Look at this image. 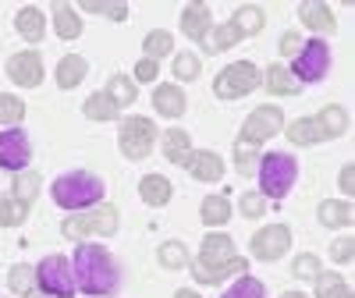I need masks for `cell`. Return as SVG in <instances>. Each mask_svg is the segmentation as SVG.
Instances as JSON below:
<instances>
[{"label":"cell","instance_id":"6da1fadb","mask_svg":"<svg viewBox=\"0 0 355 298\" xmlns=\"http://www.w3.org/2000/svg\"><path fill=\"white\" fill-rule=\"evenodd\" d=\"M75 288L85 295H114L117 291V266L103 245H78L75 249Z\"/></svg>","mask_w":355,"mask_h":298},{"label":"cell","instance_id":"7a4b0ae2","mask_svg":"<svg viewBox=\"0 0 355 298\" xmlns=\"http://www.w3.org/2000/svg\"><path fill=\"white\" fill-rule=\"evenodd\" d=\"M103 199V182L89 170H71L53 182V202L61 210H89Z\"/></svg>","mask_w":355,"mask_h":298},{"label":"cell","instance_id":"3957f363","mask_svg":"<svg viewBox=\"0 0 355 298\" xmlns=\"http://www.w3.org/2000/svg\"><path fill=\"white\" fill-rule=\"evenodd\" d=\"M299 177V167H295V157L288 153H266L259 157V189L270 199H284Z\"/></svg>","mask_w":355,"mask_h":298},{"label":"cell","instance_id":"277c9868","mask_svg":"<svg viewBox=\"0 0 355 298\" xmlns=\"http://www.w3.org/2000/svg\"><path fill=\"white\" fill-rule=\"evenodd\" d=\"M36 281H40L43 295H50V298H71L75 295V270L64 256H46L36 266Z\"/></svg>","mask_w":355,"mask_h":298},{"label":"cell","instance_id":"5b68a950","mask_svg":"<svg viewBox=\"0 0 355 298\" xmlns=\"http://www.w3.org/2000/svg\"><path fill=\"white\" fill-rule=\"evenodd\" d=\"M153 139H157V128H153L150 117H128V121H121V132H117L121 153L128 160H146V157H150Z\"/></svg>","mask_w":355,"mask_h":298},{"label":"cell","instance_id":"8992f818","mask_svg":"<svg viewBox=\"0 0 355 298\" xmlns=\"http://www.w3.org/2000/svg\"><path fill=\"white\" fill-rule=\"evenodd\" d=\"M117 231V210L114 206H100L93 213H82V217H68L61 224V234L71 238V242H82L89 234H114Z\"/></svg>","mask_w":355,"mask_h":298},{"label":"cell","instance_id":"52a82bcc","mask_svg":"<svg viewBox=\"0 0 355 298\" xmlns=\"http://www.w3.org/2000/svg\"><path fill=\"white\" fill-rule=\"evenodd\" d=\"M256 85H259V71H256L249 61H234V64H227V68L217 75L214 93H217L220 100H239V96L252 93Z\"/></svg>","mask_w":355,"mask_h":298},{"label":"cell","instance_id":"ba28073f","mask_svg":"<svg viewBox=\"0 0 355 298\" xmlns=\"http://www.w3.org/2000/svg\"><path fill=\"white\" fill-rule=\"evenodd\" d=\"M327 68H331V46L323 43V40H309L306 43V50H299L295 53V82H320L323 75H327Z\"/></svg>","mask_w":355,"mask_h":298},{"label":"cell","instance_id":"9c48e42d","mask_svg":"<svg viewBox=\"0 0 355 298\" xmlns=\"http://www.w3.org/2000/svg\"><path fill=\"white\" fill-rule=\"evenodd\" d=\"M281 128H284V114L277 107H256L249 114V121L242 125V139L252 142V146H259V142H266L270 135H277Z\"/></svg>","mask_w":355,"mask_h":298},{"label":"cell","instance_id":"30bf717a","mask_svg":"<svg viewBox=\"0 0 355 298\" xmlns=\"http://www.w3.org/2000/svg\"><path fill=\"white\" fill-rule=\"evenodd\" d=\"M28 160H33V146H28L25 132L21 128H11V132H0V167L4 170H25Z\"/></svg>","mask_w":355,"mask_h":298},{"label":"cell","instance_id":"8fae6325","mask_svg":"<svg viewBox=\"0 0 355 298\" xmlns=\"http://www.w3.org/2000/svg\"><path fill=\"white\" fill-rule=\"evenodd\" d=\"M288 245H291V231H288L284 224H270V227L256 231V238H252V256L263 259V263H274V259H281V256L288 252Z\"/></svg>","mask_w":355,"mask_h":298},{"label":"cell","instance_id":"7c38bea8","mask_svg":"<svg viewBox=\"0 0 355 298\" xmlns=\"http://www.w3.org/2000/svg\"><path fill=\"white\" fill-rule=\"evenodd\" d=\"M8 75L15 78V85H25V89H36L43 82V61L40 53L25 50V53H15L8 61Z\"/></svg>","mask_w":355,"mask_h":298},{"label":"cell","instance_id":"4fadbf2b","mask_svg":"<svg viewBox=\"0 0 355 298\" xmlns=\"http://www.w3.org/2000/svg\"><path fill=\"white\" fill-rule=\"evenodd\" d=\"M288 139L295 146H313V142H323V139H334V132L327 128L323 117H299V121H291Z\"/></svg>","mask_w":355,"mask_h":298},{"label":"cell","instance_id":"5bb4252c","mask_svg":"<svg viewBox=\"0 0 355 298\" xmlns=\"http://www.w3.org/2000/svg\"><path fill=\"white\" fill-rule=\"evenodd\" d=\"M185 167H189L192 177H199V182H220V177H224V160H220L217 153H210V149L189 153Z\"/></svg>","mask_w":355,"mask_h":298},{"label":"cell","instance_id":"9a60e30c","mask_svg":"<svg viewBox=\"0 0 355 298\" xmlns=\"http://www.w3.org/2000/svg\"><path fill=\"white\" fill-rule=\"evenodd\" d=\"M227 259H234V242H231V238L227 234H210V238H206V242H202V252H199V266H210V270H214V266H224Z\"/></svg>","mask_w":355,"mask_h":298},{"label":"cell","instance_id":"2e32d148","mask_svg":"<svg viewBox=\"0 0 355 298\" xmlns=\"http://www.w3.org/2000/svg\"><path fill=\"white\" fill-rule=\"evenodd\" d=\"M192 274H196V281L199 284H220L224 277H231V274H249V259H242V256H234V259H227L224 266H199V263H192Z\"/></svg>","mask_w":355,"mask_h":298},{"label":"cell","instance_id":"e0dca14e","mask_svg":"<svg viewBox=\"0 0 355 298\" xmlns=\"http://www.w3.org/2000/svg\"><path fill=\"white\" fill-rule=\"evenodd\" d=\"M299 18L313 28V33H334V15L327 4H320V0H306V4H299Z\"/></svg>","mask_w":355,"mask_h":298},{"label":"cell","instance_id":"ac0fdd59","mask_svg":"<svg viewBox=\"0 0 355 298\" xmlns=\"http://www.w3.org/2000/svg\"><path fill=\"white\" fill-rule=\"evenodd\" d=\"M139 195L146 206H167L171 202V182L164 174H146L142 185H139Z\"/></svg>","mask_w":355,"mask_h":298},{"label":"cell","instance_id":"d6986e66","mask_svg":"<svg viewBox=\"0 0 355 298\" xmlns=\"http://www.w3.org/2000/svg\"><path fill=\"white\" fill-rule=\"evenodd\" d=\"M185 93L178 85H160L157 93H153V107L164 114V117H182L185 114Z\"/></svg>","mask_w":355,"mask_h":298},{"label":"cell","instance_id":"ffe728a7","mask_svg":"<svg viewBox=\"0 0 355 298\" xmlns=\"http://www.w3.org/2000/svg\"><path fill=\"white\" fill-rule=\"evenodd\" d=\"M182 33L189 40H202L210 33V11H206V4H189L182 11Z\"/></svg>","mask_w":355,"mask_h":298},{"label":"cell","instance_id":"44dd1931","mask_svg":"<svg viewBox=\"0 0 355 298\" xmlns=\"http://www.w3.org/2000/svg\"><path fill=\"white\" fill-rule=\"evenodd\" d=\"M15 25H18L21 40H28V43H40L43 33H46V18H43L36 8H21L18 18H15Z\"/></svg>","mask_w":355,"mask_h":298},{"label":"cell","instance_id":"7402d4cb","mask_svg":"<svg viewBox=\"0 0 355 298\" xmlns=\"http://www.w3.org/2000/svg\"><path fill=\"white\" fill-rule=\"evenodd\" d=\"M189 153H192V139H189L185 128H174V132L164 135V157H167L171 164H185Z\"/></svg>","mask_w":355,"mask_h":298},{"label":"cell","instance_id":"603a6c76","mask_svg":"<svg viewBox=\"0 0 355 298\" xmlns=\"http://www.w3.org/2000/svg\"><path fill=\"white\" fill-rule=\"evenodd\" d=\"M85 71H89L85 57L71 53V57H64V61L57 64V85H61V89H75V85L85 78Z\"/></svg>","mask_w":355,"mask_h":298},{"label":"cell","instance_id":"cb8c5ba5","mask_svg":"<svg viewBox=\"0 0 355 298\" xmlns=\"http://www.w3.org/2000/svg\"><path fill=\"white\" fill-rule=\"evenodd\" d=\"M263 82H266V89H270L274 96H295V93H299V82H295L291 71L281 68V64L266 68V78H263Z\"/></svg>","mask_w":355,"mask_h":298},{"label":"cell","instance_id":"d4e9b609","mask_svg":"<svg viewBox=\"0 0 355 298\" xmlns=\"http://www.w3.org/2000/svg\"><path fill=\"white\" fill-rule=\"evenodd\" d=\"M53 28L61 40H78L82 36V18L68 8V4H57L53 8Z\"/></svg>","mask_w":355,"mask_h":298},{"label":"cell","instance_id":"484cf974","mask_svg":"<svg viewBox=\"0 0 355 298\" xmlns=\"http://www.w3.org/2000/svg\"><path fill=\"white\" fill-rule=\"evenodd\" d=\"M239 40H242V33L234 25H220V28H214V33L202 36V50L206 53H220V50H231Z\"/></svg>","mask_w":355,"mask_h":298},{"label":"cell","instance_id":"4316f807","mask_svg":"<svg viewBox=\"0 0 355 298\" xmlns=\"http://www.w3.org/2000/svg\"><path fill=\"white\" fill-rule=\"evenodd\" d=\"M82 114L89 117V121H114L117 117V107L107 93H93L85 103H82Z\"/></svg>","mask_w":355,"mask_h":298},{"label":"cell","instance_id":"83f0119b","mask_svg":"<svg viewBox=\"0 0 355 298\" xmlns=\"http://www.w3.org/2000/svg\"><path fill=\"white\" fill-rule=\"evenodd\" d=\"M320 220L327 227H348L352 224V206L348 202H334V199L320 202Z\"/></svg>","mask_w":355,"mask_h":298},{"label":"cell","instance_id":"f1b7e54d","mask_svg":"<svg viewBox=\"0 0 355 298\" xmlns=\"http://www.w3.org/2000/svg\"><path fill=\"white\" fill-rule=\"evenodd\" d=\"M316 298H352L341 274H316Z\"/></svg>","mask_w":355,"mask_h":298},{"label":"cell","instance_id":"f546056e","mask_svg":"<svg viewBox=\"0 0 355 298\" xmlns=\"http://www.w3.org/2000/svg\"><path fill=\"white\" fill-rule=\"evenodd\" d=\"M202 220L210 224V227H220L224 220H231V202L224 195H210V199H202Z\"/></svg>","mask_w":355,"mask_h":298},{"label":"cell","instance_id":"4dcf8cb0","mask_svg":"<svg viewBox=\"0 0 355 298\" xmlns=\"http://www.w3.org/2000/svg\"><path fill=\"white\" fill-rule=\"evenodd\" d=\"M107 96L114 100L117 110H121L125 103H135V85H132V78H128V75H114V78L107 82Z\"/></svg>","mask_w":355,"mask_h":298},{"label":"cell","instance_id":"1f68e13d","mask_svg":"<svg viewBox=\"0 0 355 298\" xmlns=\"http://www.w3.org/2000/svg\"><path fill=\"white\" fill-rule=\"evenodd\" d=\"M36 192H40V174L36 170H18V177H15V195L11 199H18V202H33L36 199Z\"/></svg>","mask_w":355,"mask_h":298},{"label":"cell","instance_id":"d6a6232c","mask_svg":"<svg viewBox=\"0 0 355 298\" xmlns=\"http://www.w3.org/2000/svg\"><path fill=\"white\" fill-rule=\"evenodd\" d=\"M231 25L239 28L242 36H256V33H263V11L259 8H239V15H234Z\"/></svg>","mask_w":355,"mask_h":298},{"label":"cell","instance_id":"836d02e7","mask_svg":"<svg viewBox=\"0 0 355 298\" xmlns=\"http://www.w3.org/2000/svg\"><path fill=\"white\" fill-rule=\"evenodd\" d=\"M82 11H89V15H107V18H114V21H125L128 18V4H121V0H85L82 4Z\"/></svg>","mask_w":355,"mask_h":298},{"label":"cell","instance_id":"e575fe53","mask_svg":"<svg viewBox=\"0 0 355 298\" xmlns=\"http://www.w3.org/2000/svg\"><path fill=\"white\" fill-rule=\"evenodd\" d=\"M171 46H174L171 33L157 28V33H150V36H146V43H142V50H146V61H157V57H167V53H171Z\"/></svg>","mask_w":355,"mask_h":298},{"label":"cell","instance_id":"d590c367","mask_svg":"<svg viewBox=\"0 0 355 298\" xmlns=\"http://www.w3.org/2000/svg\"><path fill=\"white\" fill-rule=\"evenodd\" d=\"M160 263L167 266V270H182V266H189V249L182 245V242H167V245H160Z\"/></svg>","mask_w":355,"mask_h":298},{"label":"cell","instance_id":"8d00e7d4","mask_svg":"<svg viewBox=\"0 0 355 298\" xmlns=\"http://www.w3.org/2000/svg\"><path fill=\"white\" fill-rule=\"evenodd\" d=\"M25 117V103L11 93H0V125H18Z\"/></svg>","mask_w":355,"mask_h":298},{"label":"cell","instance_id":"74e56055","mask_svg":"<svg viewBox=\"0 0 355 298\" xmlns=\"http://www.w3.org/2000/svg\"><path fill=\"white\" fill-rule=\"evenodd\" d=\"M8 284H11V291H18V295H28L33 291V284H36V270H28V266H11V274H8Z\"/></svg>","mask_w":355,"mask_h":298},{"label":"cell","instance_id":"f35d334b","mask_svg":"<svg viewBox=\"0 0 355 298\" xmlns=\"http://www.w3.org/2000/svg\"><path fill=\"white\" fill-rule=\"evenodd\" d=\"M25 213H28V206H25V202H18V199H4V202H0V227H15V224H21Z\"/></svg>","mask_w":355,"mask_h":298},{"label":"cell","instance_id":"ab89813d","mask_svg":"<svg viewBox=\"0 0 355 298\" xmlns=\"http://www.w3.org/2000/svg\"><path fill=\"white\" fill-rule=\"evenodd\" d=\"M174 75L182 82H196L199 78V57L196 53H178L174 57Z\"/></svg>","mask_w":355,"mask_h":298},{"label":"cell","instance_id":"60d3db41","mask_svg":"<svg viewBox=\"0 0 355 298\" xmlns=\"http://www.w3.org/2000/svg\"><path fill=\"white\" fill-rule=\"evenodd\" d=\"M224 298H266V291H263V284L256 281V277H242L239 284H234L231 291H224Z\"/></svg>","mask_w":355,"mask_h":298},{"label":"cell","instance_id":"b9f144b4","mask_svg":"<svg viewBox=\"0 0 355 298\" xmlns=\"http://www.w3.org/2000/svg\"><path fill=\"white\" fill-rule=\"evenodd\" d=\"M291 274L299 277V281H313L316 274H320V259L313 256V252H306V256H299L291 263Z\"/></svg>","mask_w":355,"mask_h":298},{"label":"cell","instance_id":"7bdbcfd3","mask_svg":"<svg viewBox=\"0 0 355 298\" xmlns=\"http://www.w3.org/2000/svg\"><path fill=\"white\" fill-rule=\"evenodd\" d=\"M234 157H239V170L242 174H249L252 167H256V146L252 142H245V139H239V142H234Z\"/></svg>","mask_w":355,"mask_h":298},{"label":"cell","instance_id":"ee69618b","mask_svg":"<svg viewBox=\"0 0 355 298\" xmlns=\"http://www.w3.org/2000/svg\"><path fill=\"white\" fill-rule=\"evenodd\" d=\"M242 213H245V217H263V195L245 192V195H242Z\"/></svg>","mask_w":355,"mask_h":298},{"label":"cell","instance_id":"f6af8a7d","mask_svg":"<svg viewBox=\"0 0 355 298\" xmlns=\"http://www.w3.org/2000/svg\"><path fill=\"white\" fill-rule=\"evenodd\" d=\"M352 245H355L352 238H338V242L331 245V256H334V263H348V259H352V252H355Z\"/></svg>","mask_w":355,"mask_h":298},{"label":"cell","instance_id":"bcb514c9","mask_svg":"<svg viewBox=\"0 0 355 298\" xmlns=\"http://www.w3.org/2000/svg\"><path fill=\"white\" fill-rule=\"evenodd\" d=\"M135 78L139 82H153L157 78V61H139L135 64Z\"/></svg>","mask_w":355,"mask_h":298},{"label":"cell","instance_id":"7dc6e473","mask_svg":"<svg viewBox=\"0 0 355 298\" xmlns=\"http://www.w3.org/2000/svg\"><path fill=\"white\" fill-rule=\"evenodd\" d=\"M299 50H302V40L295 36V33H284V40H281V53H284V57H295Z\"/></svg>","mask_w":355,"mask_h":298},{"label":"cell","instance_id":"c3c4849f","mask_svg":"<svg viewBox=\"0 0 355 298\" xmlns=\"http://www.w3.org/2000/svg\"><path fill=\"white\" fill-rule=\"evenodd\" d=\"M352 177H355V174H352V164L341 167V189H345V192H355V189H352Z\"/></svg>","mask_w":355,"mask_h":298},{"label":"cell","instance_id":"681fc988","mask_svg":"<svg viewBox=\"0 0 355 298\" xmlns=\"http://www.w3.org/2000/svg\"><path fill=\"white\" fill-rule=\"evenodd\" d=\"M174 298H199V295H196V291H192V288H182V291H178V295H174Z\"/></svg>","mask_w":355,"mask_h":298},{"label":"cell","instance_id":"f907efd6","mask_svg":"<svg viewBox=\"0 0 355 298\" xmlns=\"http://www.w3.org/2000/svg\"><path fill=\"white\" fill-rule=\"evenodd\" d=\"M281 298H306V295H299V291H288V295H281Z\"/></svg>","mask_w":355,"mask_h":298},{"label":"cell","instance_id":"816d5d0a","mask_svg":"<svg viewBox=\"0 0 355 298\" xmlns=\"http://www.w3.org/2000/svg\"><path fill=\"white\" fill-rule=\"evenodd\" d=\"M33 298H50V295H43V291H40V295H33Z\"/></svg>","mask_w":355,"mask_h":298}]
</instances>
